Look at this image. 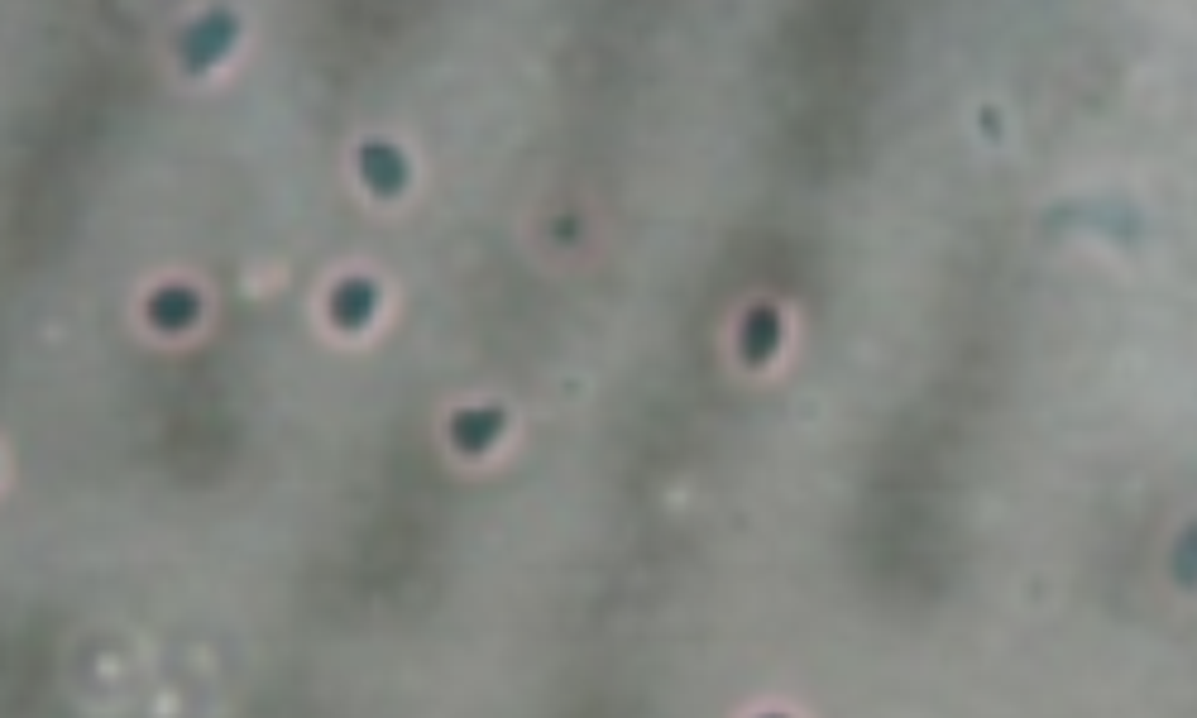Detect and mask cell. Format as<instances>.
<instances>
[{"label":"cell","instance_id":"1","mask_svg":"<svg viewBox=\"0 0 1197 718\" xmlns=\"http://www.w3.org/2000/svg\"><path fill=\"white\" fill-rule=\"evenodd\" d=\"M374 307V287L370 283H345L341 293H335V322L341 326H360L364 316H370Z\"/></svg>","mask_w":1197,"mask_h":718},{"label":"cell","instance_id":"2","mask_svg":"<svg viewBox=\"0 0 1197 718\" xmlns=\"http://www.w3.org/2000/svg\"><path fill=\"white\" fill-rule=\"evenodd\" d=\"M499 426H503V417H499L493 407L470 412V417H460V422H455V441H460V445H470V451H479V445H489L493 436H499Z\"/></svg>","mask_w":1197,"mask_h":718},{"label":"cell","instance_id":"3","mask_svg":"<svg viewBox=\"0 0 1197 718\" xmlns=\"http://www.w3.org/2000/svg\"><path fill=\"white\" fill-rule=\"evenodd\" d=\"M164 302H154V316L158 322H187L192 312H197V302H192L187 293H158Z\"/></svg>","mask_w":1197,"mask_h":718}]
</instances>
